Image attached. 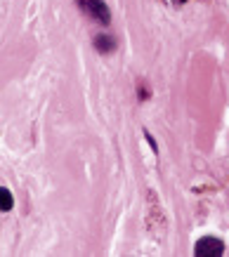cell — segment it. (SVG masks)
<instances>
[{
    "label": "cell",
    "mask_w": 229,
    "mask_h": 257,
    "mask_svg": "<svg viewBox=\"0 0 229 257\" xmlns=\"http://www.w3.org/2000/svg\"><path fill=\"white\" fill-rule=\"evenodd\" d=\"M76 5H78L90 19H95V22L104 24V26L111 22V12L104 0H76Z\"/></svg>",
    "instance_id": "obj_1"
},
{
    "label": "cell",
    "mask_w": 229,
    "mask_h": 257,
    "mask_svg": "<svg viewBox=\"0 0 229 257\" xmlns=\"http://www.w3.org/2000/svg\"><path fill=\"white\" fill-rule=\"evenodd\" d=\"M194 255L196 257H220L224 255V243L217 236H203L198 238L194 245Z\"/></svg>",
    "instance_id": "obj_2"
},
{
    "label": "cell",
    "mask_w": 229,
    "mask_h": 257,
    "mask_svg": "<svg viewBox=\"0 0 229 257\" xmlns=\"http://www.w3.org/2000/svg\"><path fill=\"white\" fill-rule=\"evenodd\" d=\"M95 47H97V52L109 55V52L116 50V38H113V36H106V33H99L95 38Z\"/></svg>",
    "instance_id": "obj_3"
},
{
    "label": "cell",
    "mask_w": 229,
    "mask_h": 257,
    "mask_svg": "<svg viewBox=\"0 0 229 257\" xmlns=\"http://www.w3.org/2000/svg\"><path fill=\"white\" fill-rule=\"evenodd\" d=\"M12 205H15V201H12V191H10V189H0V208H3V212H10L12 210Z\"/></svg>",
    "instance_id": "obj_4"
},
{
    "label": "cell",
    "mask_w": 229,
    "mask_h": 257,
    "mask_svg": "<svg viewBox=\"0 0 229 257\" xmlns=\"http://www.w3.org/2000/svg\"><path fill=\"white\" fill-rule=\"evenodd\" d=\"M144 137H147V142H149L151 151H154V154H156V151H158V144H156V140H154V137H151V135L147 133V130H144Z\"/></svg>",
    "instance_id": "obj_5"
},
{
    "label": "cell",
    "mask_w": 229,
    "mask_h": 257,
    "mask_svg": "<svg viewBox=\"0 0 229 257\" xmlns=\"http://www.w3.org/2000/svg\"><path fill=\"white\" fill-rule=\"evenodd\" d=\"M175 3H177V5H182V3H187V0H175Z\"/></svg>",
    "instance_id": "obj_6"
}]
</instances>
